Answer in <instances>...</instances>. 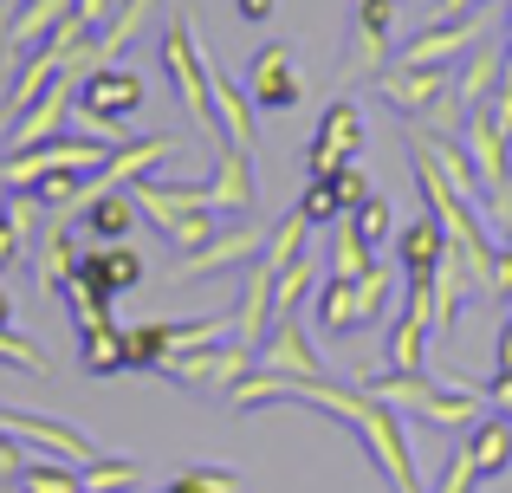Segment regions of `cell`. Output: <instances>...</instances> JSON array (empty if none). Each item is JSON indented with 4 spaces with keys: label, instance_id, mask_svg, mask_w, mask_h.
<instances>
[{
    "label": "cell",
    "instance_id": "obj_47",
    "mask_svg": "<svg viewBox=\"0 0 512 493\" xmlns=\"http://www.w3.org/2000/svg\"><path fill=\"white\" fill-rule=\"evenodd\" d=\"M0 331H13V299L0 292Z\"/></svg>",
    "mask_w": 512,
    "mask_h": 493
},
{
    "label": "cell",
    "instance_id": "obj_2",
    "mask_svg": "<svg viewBox=\"0 0 512 493\" xmlns=\"http://www.w3.org/2000/svg\"><path fill=\"white\" fill-rule=\"evenodd\" d=\"M363 390H370L383 409H396V416L428 422V429H474V422L487 416L480 383H441L428 364L422 370H383V377H363Z\"/></svg>",
    "mask_w": 512,
    "mask_h": 493
},
{
    "label": "cell",
    "instance_id": "obj_40",
    "mask_svg": "<svg viewBox=\"0 0 512 493\" xmlns=\"http://www.w3.org/2000/svg\"><path fill=\"white\" fill-rule=\"evenodd\" d=\"M13 266H26V247L7 234V189H0V273H13Z\"/></svg>",
    "mask_w": 512,
    "mask_h": 493
},
{
    "label": "cell",
    "instance_id": "obj_24",
    "mask_svg": "<svg viewBox=\"0 0 512 493\" xmlns=\"http://www.w3.org/2000/svg\"><path fill=\"white\" fill-rule=\"evenodd\" d=\"M312 325L325 331V338H350V331L363 325V318H357V279H325V286H318Z\"/></svg>",
    "mask_w": 512,
    "mask_h": 493
},
{
    "label": "cell",
    "instance_id": "obj_6",
    "mask_svg": "<svg viewBox=\"0 0 512 493\" xmlns=\"http://www.w3.org/2000/svg\"><path fill=\"white\" fill-rule=\"evenodd\" d=\"M163 72L175 78V98L188 104V117H195L201 130H214V65H208V52H201L188 13H175L169 33H163Z\"/></svg>",
    "mask_w": 512,
    "mask_h": 493
},
{
    "label": "cell",
    "instance_id": "obj_13",
    "mask_svg": "<svg viewBox=\"0 0 512 493\" xmlns=\"http://www.w3.org/2000/svg\"><path fill=\"white\" fill-rule=\"evenodd\" d=\"M260 247H266V228H260V221H247V228H227V234H214L208 247L182 253V260L169 266V279H175V286H188V279L227 273V266H240V260H260Z\"/></svg>",
    "mask_w": 512,
    "mask_h": 493
},
{
    "label": "cell",
    "instance_id": "obj_7",
    "mask_svg": "<svg viewBox=\"0 0 512 493\" xmlns=\"http://www.w3.org/2000/svg\"><path fill=\"white\" fill-rule=\"evenodd\" d=\"M357 150H363V104L357 98H331L325 117H318L312 150H305V169H312L318 182H331L344 163H357Z\"/></svg>",
    "mask_w": 512,
    "mask_h": 493
},
{
    "label": "cell",
    "instance_id": "obj_31",
    "mask_svg": "<svg viewBox=\"0 0 512 493\" xmlns=\"http://www.w3.org/2000/svg\"><path fill=\"white\" fill-rule=\"evenodd\" d=\"M150 13H156V0H117V13L104 20V33L91 39V46H98V52H124L130 39L143 33V20H150Z\"/></svg>",
    "mask_w": 512,
    "mask_h": 493
},
{
    "label": "cell",
    "instance_id": "obj_32",
    "mask_svg": "<svg viewBox=\"0 0 512 493\" xmlns=\"http://www.w3.org/2000/svg\"><path fill=\"white\" fill-rule=\"evenodd\" d=\"M396 279H402L396 260H376L370 273L357 279V318H363V325H376V318L389 312V292H396Z\"/></svg>",
    "mask_w": 512,
    "mask_h": 493
},
{
    "label": "cell",
    "instance_id": "obj_28",
    "mask_svg": "<svg viewBox=\"0 0 512 493\" xmlns=\"http://www.w3.org/2000/svg\"><path fill=\"white\" fill-rule=\"evenodd\" d=\"M376 266V247L363 241L357 228H350V215L338 221V228H331V279H363Z\"/></svg>",
    "mask_w": 512,
    "mask_h": 493
},
{
    "label": "cell",
    "instance_id": "obj_22",
    "mask_svg": "<svg viewBox=\"0 0 512 493\" xmlns=\"http://www.w3.org/2000/svg\"><path fill=\"white\" fill-rule=\"evenodd\" d=\"M467 448H474V461H480V481H500L512 468V416L487 409V416L467 429Z\"/></svg>",
    "mask_w": 512,
    "mask_h": 493
},
{
    "label": "cell",
    "instance_id": "obj_43",
    "mask_svg": "<svg viewBox=\"0 0 512 493\" xmlns=\"http://www.w3.org/2000/svg\"><path fill=\"white\" fill-rule=\"evenodd\" d=\"M234 13L247 26H260V20H273V13H279V0H234Z\"/></svg>",
    "mask_w": 512,
    "mask_h": 493
},
{
    "label": "cell",
    "instance_id": "obj_34",
    "mask_svg": "<svg viewBox=\"0 0 512 493\" xmlns=\"http://www.w3.org/2000/svg\"><path fill=\"white\" fill-rule=\"evenodd\" d=\"M350 228H357L363 234V241H370V247H383V241H396V208H389V195H363V202L357 208H350Z\"/></svg>",
    "mask_w": 512,
    "mask_h": 493
},
{
    "label": "cell",
    "instance_id": "obj_37",
    "mask_svg": "<svg viewBox=\"0 0 512 493\" xmlns=\"http://www.w3.org/2000/svg\"><path fill=\"white\" fill-rule=\"evenodd\" d=\"M0 364H13V370H26V377H46V351H39L33 338H20V331H0Z\"/></svg>",
    "mask_w": 512,
    "mask_h": 493
},
{
    "label": "cell",
    "instance_id": "obj_4",
    "mask_svg": "<svg viewBox=\"0 0 512 493\" xmlns=\"http://www.w3.org/2000/svg\"><path fill=\"white\" fill-rule=\"evenodd\" d=\"M72 111L85 117L104 143L124 137V124L143 111V78L130 72V65H91V72L72 85Z\"/></svg>",
    "mask_w": 512,
    "mask_h": 493
},
{
    "label": "cell",
    "instance_id": "obj_39",
    "mask_svg": "<svg viewBox=\"0 0 512 493\" xmlns=\"http://www.w3.org/2000/svg\"><path fill=\"white\" fill-rule=\"evenodd\" d=\"M331 189H338V202H344V208H357L363 195H370V176H363V163H344L338 176H331Z\"/></svg>",
    "mask_w": 512,
    "mask_h": 493
},
{
    "label": "cell",
    "instance_id": "obj_35",
    "mask_svg": "<svg viewBox=\"0 0 512 493\" xmlns=\"http://www.w3.org/2000/svg\"><path fill=\"white\" fill-rule=\"evenodd\" d=\"M163 493H240V474H234V468H214V461H208V468H182Z\"/></svg>",
    "mask_w": 512,
    "mask_h": 493
},
{
    "label": "cell",
    "instance_id": "obj_36",
    "mask_svg": "<svg viewBox=\"0 0 512 493\" xmlns=\"http://www.w3.org/2000/svg\"><path fill=\"white\" fill-rule=\"evenodd\" d=\"M299 215L312 221V228H338L344 221V202H338V189H331V182H305V195H299Z\"/></svg>",
    "mask_w": 512,
    "mask_h": 493
},
{
    "label": "cell",
    "instance_id": "obj_1",
    "mask_svg": "<svg viewBox=\"0 0 512 493\" xmlns=\"http://www.w3.org/2000/svg\"><path fill=\"white\" fill-rule=\"evenodd\" d=\"M227 403H234V409H266V403L325 409L331 422H344V429L370 448V461L383 468V481L396 493H428L422 468H415V448H409V435H402V416L383 409L363 383L344 390V383H331V377H260V370H253V377H240L234 390H227Z\"/></svg>",
    "mask_w": 512,
    "mask_h": 493
},
{
    "label": "cell",
    "instance_id": "obj_19",
    "mask_svg": "<svg viewBox=\"0 0 512 493\" xmlns=\"http://www.w3.org/2000/svg\"><path fill=\"white\" fill-rule=\"evenodd\" d=\"M72 286H85V292H98V299H117V292H130V286H143V253L137 247H91L85 260H78V279Z\"/></svg>",
    "mask_w": 512,
    "mask_h": 493
},
{
    "label": "cell",
    "instance_id": "obj_48",
    "mask_svg": "<svg viewBox=\"0 0 512 493\" xmlns=\"http://www.w3.org/2000/svg\"><path fill=\"white\" fill-rule=\"evenodd\" d=\"M506 156H512V130H506Z\"/></svg>",
    "mask_w": 512,
    "mask_h": 493
},
{
    "label": "cell",
    "instance_id": "obj_21",
    "mask_svg": "<svg viewBox=\"0 0 512 493\" xmlns=\"http://www.w3.org/2000/svg\"><path fill=\"white\" fill-rule=\"evenodd\" d=\"M500 85H506V52L493 46V39H480V46L467 52V72L454 78V98H461V111H474V104L500 98Z\"/></svg>",
    "mask_w": 512,
    "mask_h": 493
},
{
    "label": "cell",
    "instance_id": "obj_33",
    "mask_svg": "<svg viewBox=\"0 0 512 493\" xmlns=\"http://www.w3.org/2000/svg\"><path fill=\"white\" fill-rule=\"evenodd\" d=\"M312 279H318L312 253H305L299 266H286V273L273 279V325H279V318H299V305H305V292H312Z\"/></svg>",
    "mask_w": 512,
    "mask_h": 493
},
{
    "label": "cell",
    "instance_id": "obj_46",
    "mask_svg": "<svg viewBox=\"0 0 512 493\" xmlns=\"http://www.w3.org/2000/svg\"><path fill=\"white\" fill-rule=\"evenodd\" d=\"M493 292H500V299H512V247L500 253V266H493Z\"/></svg>",
    "mask_w": 512,
    "mask_h": 493
},
{
    "label": "cell",
    "instance_id": "obj_41",
    "mask_svg": "<svg viewBox=\"0 0 512 493\" xmlns=\"http://www.w3.org/2000/svg\"><path fill=\"white\" fill-rule=\"evenodd\" d=\"M480 396H487V409H500V416H512V370H493V377L480 383Z\"/></svg>",
    "mask_w": 512,
    "mask_h": 493
},
{
    "label": "cell",
    "instance_id": "obj_29",
    "mask_svg": "<svg viewBox=\"0 0 512 493\" xmlns=\"http://www.w3.org/2000/svg\"><path fill=\"white\" fill-rule=\"evenodd\" d=\"M124 357H130V370H169V357H175L169 325L163 318H156V325H130L124 331Z\"/></svg>",
    "mask_w": 512,
    "mask_h": 493
},
{
    "label": "cell",
    "instance_id": "obj_12",
    "mask_svg": "<svg viewBox=\"0 0 512 493\" xmlns=\"http://www.w3.org/2000/svg\"><path fill=\"white\" fill-rule=\"evenodd\" d=\"M163 377L188 383V390H234L240 377H253V351H240V344H201V351H182Z\"/></svg>",
    "mask_w": 512,
    "mask_h": 493
},
{
    "label": "cell",
    "instance_id": "obj_11",
    "mask_svg": "<svg viewBox=\"0 0 512 493\" xmlns=\"http://www.w3.org/2000/svg\"><path fill=\"white\" fill-rule=\"evenodd\" d=\"M247 98H253V111H292V104L305 98V72L292 65V46H260L253 52V65H247Z\"/></svg>",
    "mask_w": 512,
    "mask_h": 493
},
{
    "label": "cell",
    "instance_id": "obj_20",
    "mask_svg": "<svg viewBox=\"0 0 512 493\" xmlns=\"http://www.w3.org/2000/svg\"><path fill=\"white\" fill-rule=\"evenodd\" d=\"M214 143H234V150L260 156V124H253V98L240 78H227L214 65Z\"/></svg>",
    "mask_w": 512,
    "mask_h": 493
},
{
    "label": "cell",
    "instance_id": "obj_14",
    "mask_svg": "<svg viewBox=\"0 0 512 493\" xmlns=\"http://www.w3.org/2000/svg\"><path fill=\"white\" fill-rule=\"evenodd\" d=\"M253 370H260V377H325V357L305 338L299 318H279V325L266 331V344L253 351Z\"/></svg>",
    "mask_w": 512,
    "mask_h": 493
},
{
    "label": "cell",
    "instance_id": "obj_3",
    "mask_svg": "<svg viewBox=\"0 0 512 493\" xmlns=\"http://www.w3.org/2000/svg\"><path fill=\"white\" fill-rule=\"evenodd\" d=\"M130 202H137V215H150L182 253H195V247L214 241V208H208V195L188 189V182H150V176H143L137 189H130Z\"/></svg>",
    "mask_w": 512,
    "mask_h": 493
},
{
    "label": "cell",
    "instance_id": "obj_18",
    "mask_svg": "<svg viewBox=\"0 0 512 493\" xmlns=\"http://www.w3.org/2000/svg\"><path fill=\"white\" fill-rule=\"evenodd\" d=\"M78 241H72V228H65V215H46V228H39V241H33V273H39V292H52V299H65V286L78 279Z\"/></svg>",
    "mask_w": 512,
    "mask_h": 493
},
{
    "label": "cell",
    "instance_id": "obj_42",
    "mask_svg": "<svg viewBox=\"0 0 512 493\" xmlns=\"http://www.w3.org/2000/svg\"><path fill=\"white\" fill-rule=\"evenodd\" d=\"M72 13H78V20L91 26V33H104V20L117 13V0H72Z\"/></svg>",
    "mask_w": 512,
    "mask_h": 493
},
{
    "label": "cell",
    "instance_id": "obj_10",
    "mask_svg": "<svg viewBox=\"0 0 512 493\" xmlns=\"http://www.w3.org/2000/svg\"><path fill=\"white\" fill-rule=\"evenodd\" d=\"M214 215H247L260 208V182H253V150H234V143H214V176L201 182Z\"/></svg>",
    "mask_w": 512,
    "mask_h": 493
},
{
    "label": "cell",
    "instance_id": "obj_9",
    "mask_svg": "<svg viewBox=\"0 0 512 493\" xmlns=\"http://www.w3.org/2000/svg\"><path fill=\"white\" fill-rule=\"evenodd\" d=\"M487 33H493V20H487V13H480V20H428L422 33H409V39H402L396 65H454L461 52H474Z\"/></svg>",
    "mask_w": 512,
    "mask_h": 493
},
{
    "label": "cell",
    "instance_id": "obj_26",
    "mask_svg": "<svg viewBox=\"0 0 512 493\" xmlns=\"http://www.w3.org/2000/svg\"><path fill=\"white\" fill-rule=\"evenodd\" d=\"M305 241H312V221L292 208V215H279L273 228H266V247H260V260L273 266V273H286V266H299L305 260Z\"/></svg>",
    "mask_w": 512,
    "mask_h": 493
},
{
    "label": "cell",
    "instance_id": "obj_25",
    "mask_svg": "<svg viewBox=\"0 0 512 493\" xmlns=\"http://www.w3.org/2000/svg\"><path fill=\"white\" fill-rule=\"evenodd\" d=\"M78 357H85V370H91V377H117V370H130V357H124V331H117V318H111V325H85V331H78Z\"/></svg>",
    "mask_w": 512,
    "mask_h": 493
},
{
    "label": "cell",
    "instance_id": "obj_15",
    "mask_svg": "<svg viewBox=\"0 0 512 493\" xmlns=\"http://www.w3.org/2000/svg\"><path fill=\"white\" fill-rule=\"evenodd\" d=\"M163 156H175V137H137V143H117L111 163H104L98 176L85 182V202H91V195H111V189H137V182L150 176Z\"/></svg>",
    "mask_w": 512,
    "mask_h": 493
},
{
    "label": "cell",
    "instance_id": "obj_23",
    "mask_svg": "<svg viewBox=\"0 0 512 493\" xmlns=\"http://www.w3.org/2000/svg\"><path fill=\"white\" fill-rule=\"evenodd\" d=\"M130 228H137V202H130V189H111V195H91V202H85V234L98 247H117Z\"/></svg>",
    "mask_w": 512,
    "mask_h": 493
},
{
    "label": "cell",
    "instance_id": "obj_17",
    "mask_svg": "<svg viewBox=\"0 0 512 493\" xmlns=\"http://www.w3.org/2000/svg\"><path fill=\"white\" fill-rule=\"evenodd\" d=\"M273 266L247 260V279H240V305H234V344L240 351H260L266 331H273Z\"/></svg>",
    "mask_w": 512,
    "mask_h": 493
},
{
    "label": "cell",
    "instance_id": "obj_27",
    "mask_svg": "<svg viewBox=\"0 0 512 493\" xmlns=\"http://www.w3.org/2000/svg\"><path fill=\"white\" fill-rule=\"evenodd\" d=\"M20 493H85V474H78V461L39 455L20 468Z\"/></svg>",
    "mask_w": 512,
    "mask_h": 493
},
{
    "label": "cell",
    "instance_id": "obj_16",
    "mask_svg": "<svg viewBox=\"0 0 512 493\" xmlns=\"http://www.w3.org/2000/svg\"><path fill=\"white\" fill-rule=\"evenodd\" d=\"M441 260H448V228H441L435 215L396 228V273H402V286H428V279L441 273Z\"/></svg>",
    "mask_w": 512,
    "mask_h": 493
},
{
    "label": "cell",
    "instance_id": "obj_30",
    "mask_svg": "<svg viewBox=\"0 0 512 493\" xmlns=\"http://www.w3.org/2000/svg\"><path fill=\"white\" fill-rule=\"evenodd\" d=\"M78 474H85V493H137L143 487V461H124V455H98Z\"/></svg>",
    "mask_w": 512,
    "mask_h": 493
},
{
    "label": "cell",
    "instance_id": "obj_44",
    "mask_svg": "<svg viewBox=\"0 0 512 493\" xmlns=\"http://www.w3.org/2000/svg\"><path fill=\"white\" fill-rule=\"evenodd\" d=\"M20 468H26V455L7 442V435H0V481H20Z\"/></svg>",
    "mask_w": 512,
    "mask_h": 493
},
{
    "label": "cell",
    "instance_id": "obj_8",
    "mask_svg": "<svg viewBox=\"0 0 512 493\" xmlns=\"http://www.w3.org/2000/svg\"><path fill=\"white\" fill-rule=\"evenodd\" d=\"M376 91L389 98L396 117L422 124V117L454 91V65H389V72H376Z\"/></svg>",
    "mask_w": 512,
    "mask_h": 493
},
{
    "label": "cell",
    "instance_id": "obj_5",
    "mask_svg": "<svg viewBox=\"0 0 512 493\" xmlns=\"http://www.w3.org/2000/svg\"><path fill=\"white\" fill-rule=\"evenodd\" d=\"M396 7L402 0H350V39L338 59V85L389 72V59H396Z\"/></svg>",
    "mask_w": 512,
    "mask_h": 493
},
{
    "label": "cell",
    "instance_id": "obj_38",
    "mask_svg": "<svg viewBox=\"0 0 512 493\" xmlns=\"http://www.w3.org/2000/svg\"><path fill=\"white\" fill-rule=\"evenodd\" d=\"M480 487V461H474V448H454V455H448V468H441V487L435 493H474Z\"/></svg>",
    "mask_w": 512,
    "mask_h": 493
},
{
    "label": "cell",
    "instance_id": "obj_45",
    "mask_svg": "<svg viewBox=\"0 0 512 493\" xmlns=\"http://www.w3.org/2000/svg\"><path fill=\"white\" fill-rule=\"evenodd\" d=\"M493 370H512V312H506V325H500V344H493Z\"/></svg>",
    "mask_w": 512,
    "mask_h": 493
}]
</instances>
